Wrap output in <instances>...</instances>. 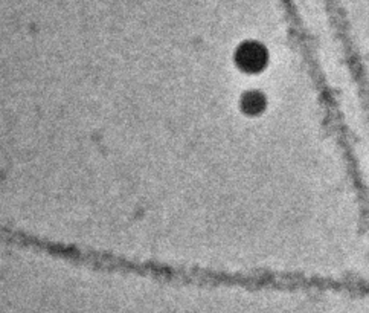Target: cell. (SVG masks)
<instances>
[{"mask_svg": "<svg viewBox=\"0 0 369 313\" xmlns=\"http://www.w3.org/2000/svg\"><path fill=\"white\" fill-rule=\"evenodd\" d=\"M267 58L269 56L264 49V45H259V43L255 41L243 43L235 52V64L244 73L263 72Z\"/></svg>", "mask_w": 369, "mask_h": 313, "instance_id": "6da1fadb", "label": "cell"}, {"mask_svg": "<svg viewBox=\"0 0 369 313\" xmlns=\"http://www.w3.org/2000/svg\"><path fill=\"white\" fill-rule=\"evenodd\" d=\"M264 96L259 92H246L241 100V109L246 115H256L264 111Z\"/></svg>", "mask_w": 369, "mask_h": 313, "instance_id": "7a4b0ae2", "label": "cell"}]
</instances>
